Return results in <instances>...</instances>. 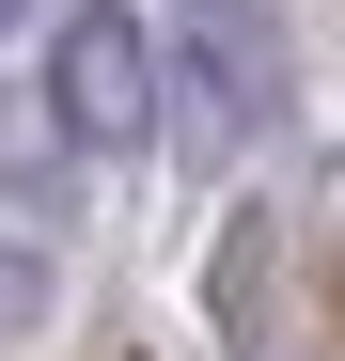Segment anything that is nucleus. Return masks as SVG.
<instances>
[{
  "label": "nucleus",
  "mask_w": 345,
  "mask_h": 361,
  "mask_svg": "<svg viewBox=\"0 0 345 361\" xmlns=\"http://www.w3.org/2000/svg\"><path fill=\"white\" fill-rule=\"evenodd\" d=\"M172 110L204 142H251L282 110V16L267 0H172Z\"/></svg>",
  "instance_id": "f257e3e1"
},
{
  "label": "nucleus",
  "mask_w": 345,
  "mask_h": 361,
  "mask_svg": "<svg viewBox=\"0 0 345 361\" xmlns=\"http://www.w3.org/2000/svg\"><path fill=\"white\" fill-rule=\"evenodd\" d=\"M47 126L94 142V157H126L157 126V32L142 16H63V47H47Z\"/></svg>",
  "instance_id": "f03ea898"
},
{
  "label": "nucleus",
  "mask_w": 345,
  "mask_h": 361,
  "mask_svg": "<svg viewBox=\"0 0 345 361\" xmlns=\"http://www.w3.org/2000/svg\"><path fill=\"white\" fill-rule=\"evenodd\" d=\"M32 314H47V267H32V252H16V235H0V345H16V330H32Z\"/></svg>",
  "instance_id": "7ed1b4c3"
},
{
  "label": "nucleus",
  "mask_w": 345,
  "mask_h": 361,
  "mask_svg": "<svg viewBox=\"0 0 345 361\" xmlns=\"http://www.w3.org/2000/svg\"><path fill=\"white\" fill-rule=\"evenodd\" d=\"M16 16H32V0H0V32H16Z\"/></svg>",
  "instance_id": "20e7f679"
}]
</instances>
